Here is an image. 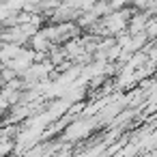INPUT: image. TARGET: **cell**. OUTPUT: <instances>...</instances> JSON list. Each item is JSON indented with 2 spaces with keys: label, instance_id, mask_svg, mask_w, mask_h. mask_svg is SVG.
<instances>
[]
</instances>
